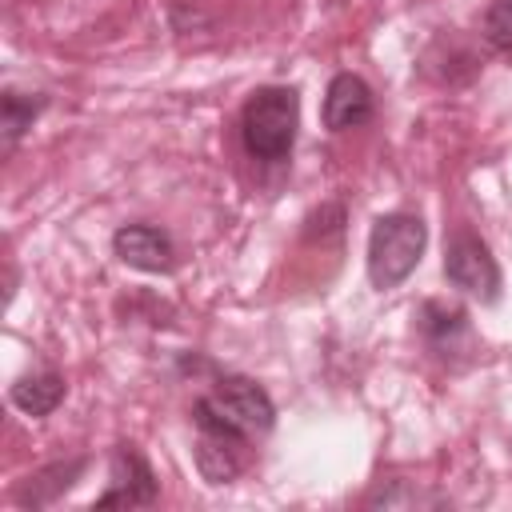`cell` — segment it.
Here are the masks:
<instances>
[{"label":"cell","mask_w":512,"mask_h":512,"mask_svg":"<svg viewBox=\"0 0 512 512\" xmlns=\"http://www.w3.org/2000/svg\"><path fill=\"white\" fill-rule=\"evenodd\" d=\"M192 420L200 432L248 440V436H260L276 424V408H272V396L256 380L220 376L216 388L192 404Z\"/></svg>","instance_id":"6da1fadb"},{"label":"cell","mask_w":512,"mask_h":512,"mask_svg":"<svg viewBox=\"0 0 512 512\" xmlns=\"http://www.w3.org/2000/svg\"><path fill=\"white\" fill-rule=\"evenodd\" d=\"M296 128H300V92L288 84L256 88L240 112L244 148H248V156L264 160V164L288 160V152L296 144Z\"/></svg>","instance_id":"7a4b0ae2"},{"label":"cell","mask_w":512,"mask_h":512,"mask_svg":"<svg viewBox=\"0 0 512 512\" xmlns=\"http://www.w3.org/2000/svg\"><path fill=\"white\" fill-rule=\"evenodd\" d=\"M428 244V228L412 212H388L368 232V280L372 288H396L408 280V272L420 264V252Z\"/></svg>","instance_id":"3957f363"},{"label":"cell","mask_w":512,"mask_h":512,"mask_svg":"<svg viewBox=\"0 0 512 512\" xmlns=\"http://www.w3.org/2000/svg\"><path fill=\"white\" fill-rule=\"evenodd\" d=\"M444 276L452 288L476 296L480 304H492L500 296V264L488 252V244L472 232L452 236V244L444 252Z\"/></svg>","instance_id":"277c9868"},{"label":"cell","mask_w":512,"mask_h":512,"mask_svg":"<svg viewBox=\"0 0 512 512\" xmlns=\"http://www.w3.org/2000/svg\"><path fill=\"white\" fill-rule=\"evenodd\" d=\"M156 500V476L148 468V460L140 456L136 444H116L112 452V488L96 500L100 508H112V504H152Z\"/></svg>","instance_id":"5b68a950"},{"label":"cell","mask_w":512,"mask_h":512,"mask_svg":"<svg viewBox=\"0 0 512 512\" xmlns=\"http://www.w3.org/2000/svg\"><path fill=\"white\" fill-rule=\"evenodd\" d=\"M112 252L128 268H140V272H172V264H176L172 236L152 228V224H124V228H116Z\"/></svg>","instance_id":"8992f818"},{"label":"cell","mask_w":512,"mask_h":512,"mask_svg":"<svg viewBox=\"0 0 512 512\" xmlns=\"http://www.w3.org/2000/svg\"><path fill=\"white\" fill-rule=\"evenodd\" d=\"M368 120H372V88L356 72L332 76V84L324 92V128L348 132V128H360Z\"/></svg>","instance_id":"52a82bcc"},{"label":"cell","mask_w":512,"mask_h":512,"mask_svg":"<svg viewBox=\"0 0 512 512\" xmlns=\"http://www.w3.org/2000/svg\"><path fill=\"white\" fill-rule=\"evenodd\" d=\"M244 440L236 436H216V432H200V444H196V468L208 484H228L240 476L244 468Z\"/></svg>","instance_id":"ba28073f"},{"label":"cell","mask_w":512,"mask_h":512,"mask_svg":"<svg viewBox=\"0 0 512 512\" xmlns=\"http://www.w3.org/2000/svg\"><path fill=\"white\" fill-rule=\"evenodd\" d=\"M64 392H68V384L60 372H28L12 384V404L28 416H48L60 408Z\"/></svg>","instance_id":"9c48e42d"},{"label":"cell","mask_w":512,"mask_h":512,"mask_svg":"<svg viewBox=\"0 0 512 512\" xmlns=\"http://www.w3.org/2000/svg\"><path fill=\"white\" fill-rule=\"evenodd\" d=\"M464 332H468L464 308H456V304H436V300L424 304V336H428L440 352H452Z\"/></svg>","instance_id":"30bf717a"},{"label":"cell","mask_w":512,"mask_h":512,"mask_svg":"<svg viewBox=\"0 0 512 512\" xmlns=\"http://www.w3.org/2000/svg\"><path fill=\"white\" fill-rule=\"evenodd\" d=\"M40 108H44V96H28V92H12V88L4 92V100H0V128H4V144L8 148L32 128Z\"/></svg>","instance_id":"8fae6325"},{"label":"cell","mask_w":512,"mask_h":512,"mask_svg":"<svg viewBox=\"0 0 512 512\" xmlns=\"http://www.w3.org/2000/svg\"><path fill=\"white\" fill-rule=\"evenodd\" d=\"M484 36H488L492 48H500V52L512 56V0H496L484 12Z\"/></svg>","instance_id":"7c38bea8"}]
</instances>
